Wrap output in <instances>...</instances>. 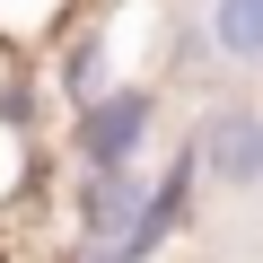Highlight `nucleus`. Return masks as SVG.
<instances>
[{
    "label": "nucleus",
    "instance_id": "obj_1",
    "mask_svg": "<svg viewBox=\"0 0 263 263\" xmlns=\"http://www.w3.org/2000/svg\"><path fill=\"white\" fill-rule=\"evenodd\" d=\"M158 141H167V79H114L53 114L62 167H149Z\"/></svg>",
    "mask_w": 263,
    "mask_h": 263
},
{
    "label": "nucleus",
    "instance_id": "obj_2",
    "mask_svg": "<svg viewBox=\"0 0 263 263\" xmlns=\"http://www.w3.org/2000/svg\"><path fill=\"white\" fill-rule=\"evenodd\" d=\"M202 193H263V97H211L184 132Z\"/></svg>",
    "mask_w": 263,
    "mask_h": 263
},
{
    "label": "nucleus",
    "instance_id": "obj_3",
    "mask_svg": "<svg viewBox=\"0 0 263 263\" xmlns=\"http://www.w3.org/2000/svg\"><path fill=\"white\" fill-rule=\"evenodd\" d=\"M193 219H202V167H193V149H167L149 167V193H141V211H132V228L114 237V254L123 263H167L193 237Z\"/></svg>",
    "mask_w": 263,
    "mask_h": 263
},
{
    "label": "nucleus",
    "instance_id": "obj_4",
    "mask_svg": "<svg viewBox=\"0 0 263 263\" xmlns=\"http://www.w3.org/2000/svg\"><path fill=\"white\" fill-rule=\"evenodd\" d=\"M193 44L219 70H263V0H202L193 9Z\"/></svg>",
    "mask_w": 263,
    "mask_h": 263
}]
</instances>
